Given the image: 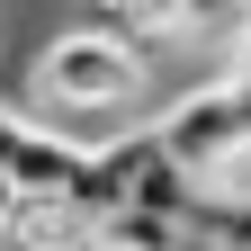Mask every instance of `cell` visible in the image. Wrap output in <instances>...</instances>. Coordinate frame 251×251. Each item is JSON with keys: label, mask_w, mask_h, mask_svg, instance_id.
<instances>
[{"label": "cell", "mask_w": 251, "mask_h": 251, "mask_svg": "<svg viewBox=\"0 0 251 251\" xmlns=\"http://www.w3.org/2000/svg\"><path fill=\"white\" fill-rule=\"evenodd\" d=\"M9 225H18V179L0 171V251H9Z\"/></svg>", "instance_id": "cell-8"}, {"label": "cell", "mask_w": 251, "mask_h": 251, "mask_svg": "<svg viewBox=\"0 0 251 251\" xmlns=\"http://www.w3.org/2000/svg\"><path fill=\"white\" fill-rule=\"evenodd\" d=\"M144 99H152V54L126 27H54L27 63V117H45L81 144L126 135L117 117H144Z\"/></svg>", "instance_id": "cell-1"}, {"label": "cell", "mask_w": 251, "mask_h": 251, "mask_svg": "<svg viewBox=\"0 0 251 251\" xmlns=\"http://www.w3.org/2000/svg\"><path fill=\"white\" fill-rule=\"evenodd\" d=\"M99 9V27H126V36H171V0H90Z\"/></svg>", "instance_id": "cell-5"}, {"label": "cell", "mask_w": 251, "mask_h": 251, "mask_svg": "<svg viewBox=\"0 0 251 251\" xmlns=\"http://www.w3.org/2000/svg\"><path fill=\"white\" fill-rule=\"evenodd\" d=\"M9 179H18V198H81L90 144L63 135V126H45V117H27V135H18V152H9Z\"/></svg>", "instance_id": "cell-3"}, {"label": "cell", "mask_w": 251, "mask_h": 251, "mask_svg": "<svg viewBox=\"0 0 251 251\" xmlns=\"http://www.w3.org/2000/svg\"><path fill=\"white\" fill-rule=\"evenodd\" d=\"M251 27V0H171V36H198V45H233Z\"/></svg>", "instance_id": "cell-4"}, {"label": "cell", "mask_w": 251, "mask_h": 251, "mask_svg": "<svg viewBox=\"0 0 251 251\" xmlns=\"http://www.w3.org/2000/svg\"><path fill=\"white\" fill-rule=\"evenodd\" d=\"M18 135H27V117H18L9 99H0V171H9V152H18Z\"/></svg>", "instance_id": "cell-7"}, {"label": "cell", "mask_w": 251, "mask_h": 251, "mask_svg": "<svg viewBox=\"0 0 251 251\" xmlns=\"http://www.w3.org/2000/svg\"><path fill=\"white\" fill-rule=\"evenodd\" d=\"M152 126H162V144H171L179 162L206 179V162H215V152H233V144L251 135V81L233 72V63H215L206 81L171 90V99L152 108Z\"/></svg>", "instance_id": "cell-2"}, {"label": "cell", "mask_w": 251, "mask_h": 251, "mask_svg": "<svg viewBox=\"0 0 251 251\" xmlns=\"http://www.w3.org/2000/svg\"><path fill=\"white\" fill-rule=\"evenodd\" d=\"M206 198H225V206H251V135L233 152H215L206 162Z\"/></svg>", "instance_id": "cell-6"}]
</instances>
